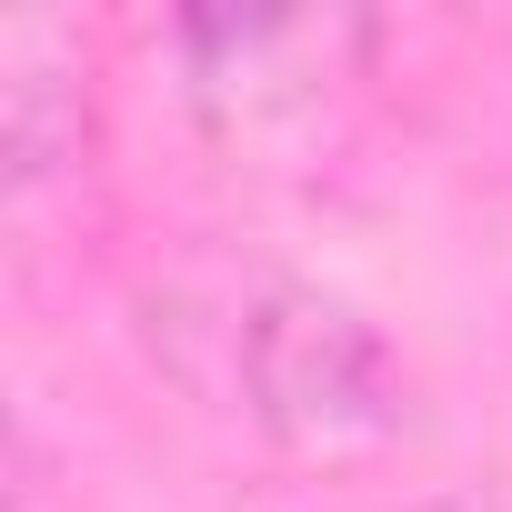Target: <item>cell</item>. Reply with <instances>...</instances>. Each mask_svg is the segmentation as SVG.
<instances>
[{
    "label": "cell",
    "instance_id": "1",
    "mask_svg": "<svg viewBox=\"0 0 512 512\" xmlns=\"http://www.w3.org/2000/svg\"><path fill=\"white\" fill-rule=\"evenodd\" d=\"M231 372H241L251 422H272L302 452H342V442L402 432V372L382 362V342L342 302H322L302 282H272V292L241 302Z\"/></svg>",
    "mask_w": 512,
    "mask_h": 512
}]
</instances>
